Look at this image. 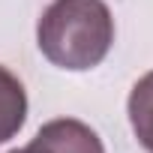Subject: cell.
Masks as SVG:
<instances>
[{"instance_id": "6da1fadb", "label": "cell", "mask_w": 153, "mask_h": 153, "mask_svg": "<svg viewBox=\"0 0 153 153\" xmlns=\"http://www.w3.org/2000/svg\"><path fill=\"white\" fill-rule=\"evenodd\" d=\"M36 42L54 66L84 72L111 51L114 18L102 0H54L36 24Z\"/></svg>"}, {"instance_id": "7a4b0ae2", "label": "cell", "mask_w": 153, "mask_h": 153, "mask_svg": "<svg viewBox=\"0 0 153 153\" xmlns=\"http://www.w3.org/2000/svg\"><path fill=\"white\" fill-rule=\"evenodd\" d=\"M9 153H105L99 135L75 117H57L45 123L27 147Z\"/></svg>"}, {"instance_id": "3957f363", "label": "cell", "mask_w": 153, "mask_h": 153, "mask_svg": "<svg viewBox=\"0 0 153 153\" xmlns=\"http://www.w3.org/2000/svg\"><path fill=\"white\" fill-rule=\"evenodd\" d=\"M27 120V93L15 75L0 66V144L18 135V129Z\"/></svg>"}, {"instance_id": "277c9868", "label": "cell", "mask_w": 153, "mask_h": 153, "mask_svg": "<svg viewBox=\"0 0 153 153\" xmlns=\"http://www.w3.org/2000/svg\"><path fill=\"white\" fill-rule=\"evenodd\" d=\"M129 123L138 144L153 153V72L138 78L129 93Z\"/></svg>"}]
</instances>
